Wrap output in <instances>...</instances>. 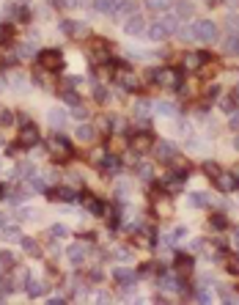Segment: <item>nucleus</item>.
Wrapping results in <instances>:
<instances>
[{
    "instance_id": "052dcab7",
    "label": "nucleus",
    "mask_w": 239,
    "mask_h": 305,
    "mask_svg": "<svg viewBox=\"0 0 239 305\" xmlns=\"http://www.w3.org/2000/svg\"><path fill=\"white\" fill-rule=\"evenodd\" d=\"M234 102H239V85L234 88Z\"/></svg>"
},
{
    "instance_id": "bf43d9fd",
    "label": "nucleus",
    "mask_w": 239,
    "mask_h": 305,
    "mask_svg": "<svg viewBox=\"0 0 239 305\" xmlns=\"http://www.w3.org/2000/svg\"><path fill=\"white\" fill-rule=\"evenodd\" d=\"M234 149L239 151V130H236V135H234Z\"/></svg>"
},
{
    "instance_id": "72a5a7b5",
    "label": "nucleus",
    "mask_w": 239,
    "mask_h": 305,
    "mask_svg": "<svg viewBox=\"0 0 239 305\" xmlns=\"http://www.w3.org/2000/svg\"><path fill=\"white\" fill-rule=\"evenodd\" d=\"M113 124H115V119H113V116H102V119H99V124H96V130L110 132V130H113Z\"/></svg>"
},
{
    "instance_id": "79ce46f5",
    "label": "nucleus",
    "mask_w": 239,
    "mask_h": 305,
    "mask_svg": "<svg viewBox=\"0 0 239 305\" xmlns=\"http://www.w3.org/2000/svg\"><path fill=\"white\" fill-rule=\"evenodd\" d=\"M31 179H33V190H39V192H42V190H47V181H44V176L33 173Z\"/></svg>"
},
{
    "instance_id": "39448f33",
    "label": "nucleus",
    "mask_w": 239,
    "mask_h": 305,
    "mask_svg": "<svg viewBox=\"0 0 239 305\" xmlns=\"http://www.w3.org/2000/svg\"><path fill=\"white\" fill-rule=\"evenodd\" d=\"M151 146H154V135L151 132H132L130 135V149L135 154H146V151H151Z\"/></svg>"
},
{
    "instance_id": "f704fd0d",
    "label": "nucleus",
    "mask_w": 239,
    "mask_h": 305,
    "mask_svg": "<svg viewBox=\"0 0 239 305\" xmlns=\"http://www.w3.org/2000/svg\"><path fill=\"white\" fill-rule=\"evenodd\" d=\"M176 264H179V272H182V275H187L192 269V259H190V256H179Z\"/></svg>"
},
{
    "instance_id": "cd10ccee",
    "label": "nucleus",
    "mask_w": 239,
    "mask_h": 305,
    "mask_svg": "<svg viewBox=\"0 0 239 305\" xmlns=\"http://www.w3.org/2000/svg\"><path fill=\"white\" fill-rule=\"evenodd\" d=\"M209 201H212V195H209V192H192V195H190V207H195V209L209 207Z\"/></svg>"
},
{
    "instance_id": "ddd939ff",
    "label": "nucleus",
    "mask_w": 239,
    "mask_h": 305,
    "mask_svg": "<svg viewBox=\"0 0 239 305\" xmlns=\"http://www.w3.org/2000/svg\"><path fill=\"white\" fill-rule=\"evenodd\" d=\"M160 286H162V291H173V294H182L184 291V280L176 278V275H171V272H165L160 278Z\"/></svg>"
},
{
    "instance_id": "9b49d317",
    "label": "nucleus",
    "mask_w": 239,
    "mask_h": 305,
    "mask_svg": "<svg viewBox=\"0 0 239 305\" xmlns=\"http://www.w3.org/2000/svg\"><path fill=\"white\" fill-rule=\"evenodd\" d=\"M66 259L72 261V264H83L85 259H88V245H85V242L69 245V248H66Z\"/></svg>"
},
{
    "instance_id": "4468645a",
    "label": "nucleus",
    "mask_w": 239,
    "mask_h": 305,
    "mask_svg": "<svg viewBox=\"0 0 239 305\" xmlns=\"http://www.w3.org/2000/svg\"><path fill=\"white\" fill-rule=\"evenodd\" d=\"M214 184L220 187V192H234L239 187V179L234 173H223V171H220L217 176H214Z\"/></svg>"
},
{
    "instance_id": "680f3d73",
    "label": "nucleus",
    "mask_w": 239,
    "mask_h": 305,
    "mask_svg": "<svg viewBox=\"0 0 239 305\" xmlns=\"http://www.w3.org/2000/svg\"><path fill=\"white\" fill-rule=\"evenodd\" d=\"M234 245H239V231L234 234Z\"/></svg>"
},
{
    "instance_id": "5fc2aeb1",
    "label": "nucleus",
    "mask_w": 239,
    "mask_h": 305,
    "mask_svg": "<svg viewBox=\"0 0 239 305\" xmlns=\"http://www.w3.org/2000/svg\"><path fill=\"white\" fill-rule=\"evenodd\" d=\"M231 127L239 130V110H234V116H231Z\"/></svg>"
},
{
    "instance_id": "1a4fd4ad",
    "label": "nucleus",
    "mask_w": 239,
    "mask_h": 305,
    "mask_svg": "<svg viewBox=\"0 0 239 305\" xmlns=\"http://www.w3.org/2000/svg\"><path fill=\"white\" fill-rule=\"evenodd\" d=\"M20 146L22 149H33V146H39V130L28 121V124H22L20 130Z\"/></svg>"
},
{
    "instance_id": "423d86ee",
    "label": "nucleus",
    "mask_w": 239,
    "mask_h": 305,
    "mask_svg": "<svg viewBox=\"0 0 239 305\" xmlns=\"http://www.w3.org/2000/svg\"><path fill=\"white\" fill-rule=\"evenodd\" d=\"M151 151H154V157L160 162H171L173 157L179 154L176 151V146L171 143V140H154V146H151Z\"/></svg>"
},
{
    "instance_id": "bb28decb",
    "label": "nucleus",
    "mask_w": 239,
    "mask_h": 305,
    "mask_svg": "<svg viewBox=\"0 0 239 305\" xmlns=\"http://www.w3.org/2000/svg\"><path fill=\"white\" fill-rule=\"evenodd\" d=\"M94 9L99 14H113L118 9V0H94Z\"/></svg>"
},
{
    "instance_id": "49530a36",
    "label": "nucleus",
    "mask_w": 239,
    "mask_h": 305,
    "mask_svg": "<svg viewBox=\"0 0 239 305\" xmlns=\"http://www.w3.org/2000/svg\"><path fill=\"white\" fill-rule=\"evenodd\" d=\"M11 121H14V116H11V110H0V124L9 127Z\"/></svg>"
},
{
    "instance_id": "f257e3e1",
    "label": "nucleus",
    "mask_w": 239,
    "mask_h": 305,
    "mask_svg": "<svg viewBox=\"0 0 239 305\" xmlns=\"http://www.w3.org/2000/svg\"><path fill=\"white\" fill-rule=\"evenodd\" d=\"M151 80H154V85H160V88L176 91V88L182 85V72L173 69V66H162V69H157V72H151Z\"/></svg>"
},
{
    "instance_id": "6e6d98bb",
    "label": "nucleus",
    "mask_w": 239,
    "mask_h": 305,
    "mask_svg": "<svg viewBox=\"0 0 239 305\" xmlns=\"http://www.w3.org/2000/svg\"><path fill=\"white\" fill-rule=\"evenodd\" d=\"M179 132H182V135H190V124H184V121H179Z\"/></svg>"
},
{
    "instance_id": "37998d69",
    "label": "nucleus",
    "mask_w": 239,
    "mask_h": 305,
    "mask_svg": "<svg viewBox=\"0 0 239 305\" xmlns=\"http://www.w3.org/2000/svg\"><path fill=\"white\" fill-rule=\"evenodd\" d=\"M228 52L231 55H239V33H234V36L228 39Z\"/></svg>"
},
{
    "instance_id": "412c9836",
    "label": "nucleus",
    "mask_w": 239,
    "mask_h": 305,
    "mask_svg": "<svg viewBox=\"0 0 239 305\" xmlns=\"http://www.w3.org/2000/svg\"><path fill=\"white\" fill-rule=\"evenodd\" d=\"M151 110H157L160 116H168V119L179 113L176 105H173V102H165V99H157V102H151Z\"/></svg>"
},
{
    "instance_id": "393cba45",
    "label": "nucleus",
    "mask_w": 239,
    "mask_h": 305,
    "mask_svg": "<svg viewBox=\"0 0 239 305\" xmlns=\"http://www.w3.org/2000/svg\"><path fill=\"white\" fill-rule=\"evenodd\" d=\"M25 289L31 297H42L44 291H47V283H42V280H33V278H25Z\"/></svg>"
},
{
    "instance_id": "8fccbe9b",
    "label": "nucleus",
    "mask_w": 239,
    "mask_h": 305,
    "mask_svg": "<svg viewBox=\"0 0 239 305\" xmlns=\"http://www.w3.org/2000/svg\"><path fill=\"white\" fill-rule=\"evenodd\" d=\"M33 218H39L33 209H20V220H33Z\"/></svg>"
},
{
    "instance_id": "c756f323",
    "label": "nucleus",
    "mask_w": 239,
    "mask_h": 305,
    "mask_svg": "<svg viewBox=\"0 0 239 305\" xmlns=\"http://www.w3.org/2000/svg\"><path fill=\"white\" fill-rule=\"evenodd\" d=\"M209 228H212V231H225V228H228V220H225L223 215H212V218H209Z\"/></svg>"
},
{
    "instance_id": "a211bd4d",
    "label": "nucleus",
    "mask_w": 239,
    "mask_h": 305,
    "mask_svg": "<svg viewBox=\"0 0 239 305\" xmlns=\"http://www.w3.org/2000/svg\"><path fill=\"white\" fill-rule=\"evenodd\" d=\"M47 195H50V201H58V204H61V201H74V198H77V195H74V190H72V187H66V184L50 190Z\"/></svg>"
},
{
    "instance_id": "f3484780",
    "label": "nucleus",
    "mask_w": 239,
    "mask_h": 305,
    "mask_svg": "<svg viewBox=\"0 0 239 305\" xmlns=\"http://www.w3.org/2000/svg\"><path fill=\"white\" fill-rule=\"evenodd\" d=\"M192 11H195V6H192L190 0H173V17H179V20H190Z\"/></svg>"
},
{
    "instance_id": "0eeeda50",
    "label": "nucleus",
    "mask_w": 239,
    "mask_h": 305,
    "mask_svg": "<svg viewBox=\"0 0 239 305\" xmlns=\"http://www.w3.org/2000/svg\"><path fill=\"white\" fill-rule=\"evenodd\" d=\"M61 31L69 33V36H74V39H88L91 28L85 25V22H77V20H63L61 22Z\"/></svg>"
},
{
    "instance_id": "6e6552de",
    "label": "nucleus",
    "mask_w": 239,
    "mask_h": 305,
    "mask_svg": "<svg viewBox=\"0 0 239 305\" xmlns=\"http://www.w3.org/2000/svg\"><path fill=\"white\" fill-rule=\"evenodd\" d=\"M88 58L94 63H107L110 61V47H107V42H94V44H88Z\"/></svg>"
},
{
    "instance_id": "473e14b6",
    "label": "nucleus",
    "mask_w": 239,
    "mask_h": 305,
    "mask_svg": "<svg viewBox=\"0 0 239 305\" xmlns=\"http://www.w3.org/2000/svg\"><path fill=\"white\" fill-rule=\"evenodd\" d=\"M146 6H149L151 11H168L173 6V0H146Z\"/></svg>"
},
{
    "instance_id": "e433bc0d",
    "label": "nucleus",
    "mask_w": 239,
    "mask_h": 305,
    "mask_svg": "<svg viewBox=\"0 0 239 305\" xmlns=\"http://www.w3.org/2000/svg\"><path fill=\"white\" fill-rule=\"evenodd\" d=\"M201 171H203V173H206V176H209V179H214V176H217V173H220V168H217V165H214V162H203V165H201Z\"/></svg>"
},
{
    "instance_id": "2f4dec72",
    "label": "nucleus",
    "mask_w": 239,
    "mask_h": 305,
    "mask_svg": "<svg viewBox=\"0 0 239 305\" xmlns=\"http://www.w3.org/2000/svg\"><path fill=\"white\" fill-rule=\"evenodd\" d=\"M154 212H157V218H171V201H154Z\"/></svg>"
},
{
    "instance_id": "a19ab883",
    "label": "nucleus",
    "mask_w": 239,
    "mask_h": 305,
    "mask_svg": "<svg viewBox=\"0 0 239 305\" xmlns=\"http://www.w3.org/2000/svg\"><path fill=\"white\" fill-rule=\"evenodd\" d=\"M225 269H228L231 275H239V256H231V259L225 261Z\"/></svg>"
},
{
    "instance_id": "e2e57ef3",
    "label": "nucleus",
    "mask_w": 239,
    "mask_h": 305,
    "mask_svg": "<svg viewBox=\"0 0 239 305\" xmlns=\"http://www.w3.org/2000/svg\"><path fill=\"white\" fill-rule=\"evenodd\" d=\"M234 176H236V179H239V165H236V168H234Z\"/></svg>"
},
{
    "instance_id": "864d4df0",
    "label": "nucleus",
    "mask_w": 239,
    "mask_h": 305,
    "mask_svg": "<svg viewBox=\"0 0 239 305\" xmlns=\"http://www.w3.org/2000/svg\"><path fill=\"white\" fill-rule=\"evenodd\" d=\"M72 116H74V119H85V110L80 108V105H74V113Z\"/></svg>"
},
{
    "instance_id": "09e8293b",
    "label": "nucleus",
    "mask_w": 239,
    "mask_h": 305,
    "mask_svg": "<svg viewBox=\"0 0 239 305\" xmlns=\"http://www.w3.org/2000/svg\"><path fill=\"white\" fill-rule=\"evenodd\" d=\"M220 108H223V110H228V113H234V99H231V96L220 99Z\"/></svg>"
},
{
    "instance_id": "a878e982",
    "label": "nucleus",
    "mask_w": 239,
    "mask_h": 305,
    "mask_svg": "<svg viewBox=\"0 0 239 305\" xmlns=\"http://www.w3.org/2000/svg\"><path fill=\"white\" fill-rule=\"evenodd\" d=\"M113 278L118 280L121 286H124V283H132V278H135V272H132L130 267H115V269H113Z\"/></svg>"
},
{
    "instance_id": "0e129e2a",
    "label": "nucleus",
    "mask_w": 239,
    "mask_h": 305,
    "mask_svg": "<svg viewBox=\"0 0 239 305\" xmlns=\"http://www.w3.org/2000/svg\"><path fill=\"white\" fill-rule=\"evenodd\" d=\"M0 88H6V80L3 77H0Z\"/></svg>"
},
{
    "instance_id": "6ab92c4d",
    "label": "nucleus",
    "mask_w": 239,
    "mask_h": 305,
    "mask_svg": "<svg viewBox=\"0 0 239 305\" xmlns=\"http://www.w3.org/2000/svg\"><path fill=\"white\" fill-rule=\"evenodd\" d=\"M184 181H187V173L179 171V173H171V176H168V179L162 181V187H165L168 192H176V190H182V187H184Z\"/></svg>"
},
{
    "instance_id": "13d9d810",
    "label": "nucleus",
    "mask_w": 239,
    "mask_h": 305,
    "mask_svg": "<svg viewBox=\"0 0 239 305\" xmlns=\"http://www.w3.org/2000/svg\"><path fill=\"white\" fill-rule=\"evenodd\" d=\"M203 3H206V6H220L223 0H203Z\"/></svg>"
},
{
    "instance_id": "7c9ffc66",
    "label": "nucleus",
    "mask_w": 239,
    "mask_h": 305,
    "mask_svg": "<svg viewBox=\"0 0 239 305\" xmlns=\"http://www.w3.org/2000/svg\"><path fill=\"white\" fill-rule=\"evenodd\" d=\"M58 93H61V99H63V102H66V105H72V108H74V105H80V96H77V93L72 91V88H66V85H63V88H61V91H58Z\"/></svg>"
},
{
    "instance_id": "4c0bfd02",
    "label": "nucleus",
    "mask_w": 239,
    "mask_h": 305,
    "mask_svg": "<svg viewBox=\"0 0 239 305\" xmlns=\"http://www.w3.org/2000/svg\"><path fill=\"white\" fill-rule=\"evenodd\" d=\"M17 176H20V179H28V176H33V165H31V162H22V165L17 168Z\"/></svg>"
},
{
    "instance_id": "aec40b11",
    "label": "nucleus",
    "mask_w": 239,
    "mask_h": 305,
    "mask_svg": "<svg viewBox=\"0 0 239 305\" xmlns=\"http://www.w3.org/2000/svg\"><path fill=\"white\" fill-rule=\"evenodd\" d=\"M47 121L55 127V130H63V127H66V121H69V113H66V110H61V108H52L50 113H47Z\"/></svg>"
},
{
    "instance_id": "c9c22d12",
    "label": "nucleus",
    "mask_w": 239,
    "mask_h": 305,
    "mask_svg": "<svg viewBox=\"0 0 239 305\" xmlns=\"http://www.w3.org/2000/svg\"><path fill=\"white\" fill-rule=\"evenodd\" d=\"M176 36L184 39V42H195V36H192V25L190 28H176Z\"/></svg>"
},
{
    "instance_id": "5701e85b",
    "label": "nucleus",
    "mask_w": 239,
    "mask_h": 305,
    "mask_svg": "<svg viewBox=\"0 0 239 305\" xmlns=\"http://www.w3.org/2000/svg\"><path fill=\"white\" fill-rule=\"evenodd\" d=\"M99 168H102L104 173H115L121 168V162H118V157H115L113 151H107V154H104V160L99 162Z\"/></svg>"
},
{
    "instance_id": "7ed1b4c3",
    "label": "nucleus",
    "mask_w": 239,
    "mask_h": 305,
    "mask_svg": "<svg viewBox=\"0 0 239 305\" xmlns=\"http://www.w3.org/2000/svg\"><path fill=\"white\" fill-rule=\"evenodd\" d=\"M192 36H195V42H214L217 39V22L212 20L192 22Z\"/></svg>"
},
{
    "instance_id": "4d7b16f0",
    "label": "nucleus",
    "mask_w": 239,
    "mask_h": 305,
    "mask_svg": "<svg viewBox=\"0 0 239 305\" xmlns=\"http://www.w3.org/2000/svg\"><path fill=\"white\" fill-rule=\"evenodd\" d=\"M6 226H9V218H6L3 212H0V228H6Z\"/></svg>"
},
{
    "instance_id": "a18cd8bd",
    "label": "nucleus",
    "mask_w": 239,
    "mask_h": 305,
    "mask_svg": "<svg viewBox=\"0 0 239 305\" xmlns=\"http://www.w3.org/2000/svg\"><path fill=\"white\" fill-rule=\"evenodd\" d=\"M9 83L14 85V88H20V91H22V88H25V77H20V74L14 72V74H11V80H9Z\"/></svg>"
},
{
    "instance_id": "f03ea898",
    "label": "nucleus",
    "mask_w": 239,
    "mask_h": 305,
    "mask_svg": "<svg viewBox=\"0 0 239 305\" xmlns=\"http://www.w3.org/2000/svg\"><path fill=\"white\" fill-rule=\"evenodd\" d=\"M47 151L50 157H55V160H72V143H69L63 135H52V138H47Z\"/></svg>"
},
{
    "instance_id": "603ef678",
    "label": "nucleus",
    "mask_w": 239,
    "mask_h": 305,
    "mask_svg": "<svg viewBox=\"0 0 239 305\" xmlns=\"http://www.w3.org/2000/svg\"><path fill=\"white\" fill-rule=\"evenodd\" d=\"M96 99L99 102H107V88H96Z\"/></svg>"
},
{
    "instance_id": "58836bf2",
    "label": "nucleus",
    "mask_w": 239,
    "mask_h": 305,
    "mask_svg": "<svg viewBox=\"0 0 239 305\" xmlns=\"http://www.w3.org/2000/svg\"><path fill=\"white\" fill-rule=\"evenodd\" d=\"M138 176L146 179V181H151V179H154V168H151V165H141V168H138Z\"/></svg>"
},
{
    "instance_id": "3c124183",
    "label": "nucleus",
    "mask_w": 239,
    "mask_h": 305,
    "mask_svg": "<svg viewBox=\"0 0 239 305\" xmlns=\"http://www.w3.org/2000/svg\"><path fill=\"white\" fill-rule=\"evenodd\" d=\"M69 228L66 226H52V237H66Z\"/></svg>"
},
{
    "instance_id": "4be33fe9",
    "label": "nucleus",
    "mask_w": 239,
    "mask_h": 305,
    "mask_svg": "<svg viewBox=\"0 0 239 305\" xmlns=\"http://www.w3.org/2000/svg\"><path fill=\"white\" fill-rule=\"evenodd\" d=\"M132 116H135V119H141V121L149 119V116H151V102H149V99H138L135 108H132Z\"/></svg>"
},
{
    "instance_id": "c85d7f7f",
    "label": "nucleus",
    "mask_w": 239,
    "mask_h": 305,
    "mask_svg": "<svg viewBox=\"0 0 239 305\" xmlns=\"http://www.w3.org/2000/svg\"><path fill=\"white\" fill-rule=\"evenodd\" d=\"M20 245H22V250H25V253L39 256V245H36V239H33V237H20Z\"/></svg>"
},
{
    "instance_id": "9d476101",
    "label": "nucleus",
    "mask_w": 239,
    "mask_h": 305,
    "mask_svg": "<svg viewBox=\"0 0 239 305\" xmlns=\"http://www.w3.org/2000/svg\"><path fill=\"white\" fill-rule=\"evenodd\" d=\"M113 77L118 80V83L124 85L127 91H135V88H138V77H135V72H132L130 66H118V69L113 72Z\"/></svg>"
},
{
    "instance_id": "20e7f679",
    "label": "nucleus",
    "mask_w": 239,
    "mask_h": 305,
    "mask_svg": "<svg viewBox=\"0 0 239 305\" xmlns=\"http://www.w3.org/2000/svg\"><path fill=\"white\" fill-rule=\"evenodd\" d=\"M39 66H42L44 72H61L63 69L61 50H42L39 52Z\"/></svg>"
},
{
    "instance_id": "2eb2a0df",
    "label": "nucleus",
    "mask_w": 239,
    "mask_h": 305,
    "mask_svg": "<svg viewBox=\"0 0 239 305\" xmlns=\"http://www.w3.org/2000/svg\"><path fill=\"white\" fill-rule=\"evenodd\" d=\"M206 61H209L206 52H187V55H184V69H187V72H198Z\"/></svg>"
},
{
    "instance_id": "c03bdc74",
    "label": "nucleus",
    "mask_w": 239,
    "mask_h": 305,
    "mask_svg": "<svg viewBox=\"0 0 239 305\" xmlns=\"http://www.w3.org/2000/svg\"><path fill=\"white\" fill-rule=\"evenodd\" d=\"M195 300H198V302H212V294H209L206 289H201V286H198V291H195Z\"/></svg>"
},
{
    "instance_id": "ea45409f",
    "label": "nucleus",
    "mask_w": 239,
    "mask_h": 305,
    "mask_svg": "<svg viewBox=\"0 0 239 305\" xmlns=\"http://www.w3.org/2000/svg\"><path fill=\"white\" fill-rule=\"evenodd\" d=\"M0 234H3V239H20V231H17L14 226H6V228H0Z\"/></svg>"
},
{
    "instance_id": "b1692460",
    "label": "nucleus",
    "mask_w": 239,
    "mask_h": 305,
    "mask_svg": "<svg viewBox=\"0 0 239 305\" xmlns=\"http://www.w3.org/2000/svg\"><path fill=\"white\" fill-rule=\"evenodd\" d=\"M83 207L88 209V212H94V215H104V207H102V201H99L96 195H88V192H85V195H83Z\"/></svg>"
},
{
    "instance_id": "69168bd1",
    "label": "nucleus",
    "mask_w": 239,
    "mask_h": 305,
    "mask_svg": "<svg viewBox=\"0 0 239 305\" xmlns=\"http://www.w3.org/2000/svg\"><path fill=\"white\" fill-rule=\"evenodd\" d=\"M0 195H3V187H0Z\"/></svg>"
},
{
    "instance_id": "dca6fc26",
    "label": "nucleus",
    "mask_w": 239,
    "mask_h": 305,
    "mask_svg": "<svg viewBox=\"0 0 239 305\" xmlns=\"http://www.w3.org/2000/svg\"><path fill=\"white\" fill-rule=\"evenodd\" d=\"M96 135H99V130L94 124H80L77 132H74V138H77L80 143H88L91 146V143H96Z\"/></svg>"
},
{
    "instance_id": "de8ad7c7",
    "label": "nucleus",
    "mask_w": 239,
    "mask_h": 305,
    "mask_svg": "<svg viewBox=\"0 0 239 305\" xmlns=\"http://www.w3.org/2000/svg\"><path fill=\"white\" fill-rule=\"evenodd\" d=\"M17 55H20V58H31L33 55V47L31 44H22L20 50H17Z\"/></svg>"
},
{
    "instance_id": "f8f14e48",
    "label": "nucleus",
    "mask_w": 239,
    "mask_h": 305,
    "mask_svg": "<svg viewBox=\"0 0 239 305\" xmlns=\"http://www.w3.org/2000/svg\"><path fill=\"white\" fill-rule=\"evenodd\" d=\"M124 31L130 33V36H141V33H146V20L141 14H130L124 20Z\"/></svg>"
}]
</instances>
